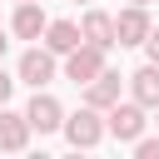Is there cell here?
<instances>
[{
    "instance_id": "cell-1",
    "label": "cell",
    "mask_w": 159,
    "mask_h": 159,
    "mask_svg": "<svg viewBox=\"0 0 159 159\" xmlns=\"http://www.w3.org/2000/svg\"><path fill=\"white\" fill-rule=\"evenodd\" d=\"M55 75H60V55L45 50V45H30L15 65V84H30V89H45Z\"/></svg>"
},
{
    "instance_id": "cell-2",
    "label": "cell",
    "mask_w": 159,
    "mask_h": 159,
    "mask_svg": "<svg viewBox=\"0 0 159 159\" xmlns=\"http://www.w3.org/2000/svg\"><path fill=\"white\" fill-rule=\"evenodd\" d=\"M144 124H149V119H144V104H139V99H124V104L114 99V104L104 109V134L119 139V144H134V139L144 134Z\"/></svg>"
},
{
    "instance_id": "cell-3",
    "label": "cell",
    "mask_w": 159,
    "mask_h": 159,
    "mask_svg": "<svg viewBox=\"0 0 159 159\" xmlns=\"http://www.w3.org/2000/svg\"><path fill=\"white\" fill-rule=\"evenodd\" d=\"M65 139H70V149H99V139H104V119H99V109L94 104H84V109H75V114H65Z\"/></svg>"
},
{
    "instance_id": "cell-4",
    "label": "cell",
    "mask_w": 159,
    "mask_h": 159,
    "mask_svg": "<svg viewBox=\"0 0 159 159\" xmlns=\"http://www.w3.org/2000/svg\"><path fill=\"white\" fill-rule=\"evenodd\" d=\"M60 60H65L60 70H65V80H70V84H89V80L104 70V50H94V45H84V40H80L70 55H60Z\"/></svg>"
},
{
    "instance_id": "cell-5",
    "label": "cell",
    "mask_w": 159,
    "mask_h": 159,
    "mask_svg": "<svg viewBox=\"0 0 159 159\" xmlns=\"http://www.w3.org/2000/svg\"><path fill=\"white\" fill-rule=\"evenodd\" d=\"M25 124H30V134H55V129L65 124L60 99H55V94H45V89H35V94H30V104H25Z\"/></svg>"
},
{
    "instance_id": "cell-6",
    "label": "cell",
    "mask_w": 159,
    "mask_h": 159,
    "mask_svg": "<svg viewBox=\"0 0 159 159\" xmlns=\"http://www.w3.org/2000/svg\"><path fill=\"white\" fill-rule=\"evenodd\" d=\"M144 35H149V10L144 5H124L114 15V45L129 50V45H144Z\"/></svg>"
},
{
    "instance_id": "cell-7",
    "label": "cell",
    "mask_w": 159,
    "mask_h": 159,
    "mask_svg": "<svg viewBox=\"0 0 159 159\" xmlns=\"http://www.w3.org/2000/svg\"><path fill=\"white\" fill-rule=\"evenodd\" d=\"M45 5L40 0H15V15H10V35L15 40H40L45 35Z\"/></svg>"
},
{
    "instance_id": "cell-8",
    "label": "cell",
    "mask_w": 159,
    "mask_h": 159,
    "mask_svg": "<svg viewBox=\"0 0 159 159\" xmlns=\"http://www.w3.org/2000/svg\"><path fill=\"white\" fill-rule=\"evenodd\" d=\"M80 40L109 55V50H114V15H104V10H94V5H89V10H84V20H80Z\"/></svg>"
},
{
    "instance_id": "cell-9",
    "label": "cell",
    "mask_w": 159,
    "mask_h": 159,
    "mask_svg": "<svg viewBox=\"0 0 159 159\" xmlns=\"http://www.w3.org/2000/svg\"><path fill=\"white\" fill-rule=\"evenodd\" d=\"M119 89H124V80H119V75H114V70L104 65V70H99V75H94V80L84 84V104H94V109L104 114V109H109V104L119 99Z\"/></svg>"
},
{
    "instance_id": "cell-10",
    "label": "cell",
    "mask_w": 159,
    "mask_h": 159,
    "mask_svg": "<svg viewBox=\"0 0 159 159\" xmlns=\"http://www.w3.org/2000/svg\"><path fill=\"white\" fill-rule=\"evenodd\" d=\"M30 144V124H25V114H15L10 104H0V149L5 154H20Z\"/></svg>"
},
{
    "instance_id": "cell-11",
    "label": "cell",
    "mask_w": 159,
    "mask_h": 159,
    "mask_svg": "<svg viewBox=\"0 0 159 159\" xmlns=\"http://www.w3.org/2000/svg\"><path fill=\"white\" fill-rule=\"evenodd\" d=\"M129 94L144 104V109H154L159 104V65L149 60V65H139L134 75H129Z\"/></svg>"
},
{
    "instance_id": "cell-12",
    "label": "cell",
    "mask_w": 159,
    "mask_h": 159,
    "mask_svg": "<svg viewBox=\"0 0 159 159\" xmlns=\"http://www.w3.org/2000/svg\"><path fill=\"white\" fill-rule=\"evenodd\" d=\"M40 45L55 50V55H70V50L80 45V25H75V20H50L45 35H40Z\"/></svg>"
},
{
    "instance_id": "cell-13",
    "label": "cell",
    "mask_w": 159,
    "mask_h": 159,
    "mask_svg": "<svg viewBox=\"0 0 159 159\" xmlns=\"http://www.w3.org/2000/svg\"><path fill=\"white\" fill-rule=\"evenodd\" d=\"M134 159H159V134H139L134 139Z\"/></svg>"
},
{
    "instance_id": "cell-14",
    "label": "cell",
    "mask_w": 159,
    "mask_h": 159,
    "mask_svg": "<svg viewBox=\"0 0 159 159\" xmlns=\"http://www.w3.org/2000/svg\"><path fill=\"white\" fill-rule=\"evenodd\" d=\"M10 94H15V75L0 65V104H10Z\"/></svg>"
},
{
    "instance_id": "cell-15",
    "label": "cell",
    "mask_w": 159,
    "mask_h": 159,
    "mask_svg": "<svg viewBox=\"0 0 159 159\" xmlns=\"http://www.w3.org/2000/svg\"><path fill=\"white\" fill-rule=\"evenodd\" d=\"M144 50H149V60L159 65V25H149V35H144Z\"/></svg>"
},
{
    "instance_id": "cell-16",
    "label": "cell",
    "mask_w": 159,
    "mask_h": 159,
    "mask_svg": "<svg viewBox=\"0 0 159 159\" xmlns=\"http://www.w3.org/2000/svg\"><path fill=\"white\" fill-rule=\"evenodd\" d=\"M5 50H10V30H0V60H5Z\"/></svg>"
},
{
    "instance_id": "cell-17",
    "label": "cell",
    "mask_w": 159,
    "mask_h": 159,
    "mask_svg": "<svg viewBox=\"0 0 159 159\" xmlns=\"http://www.w3.org/2000/svg\"><path fill=\"white\" fill-rule=\"evenodd\" d=\"M129 5H149V0H129Z\"/></svg>"
},
{
    "instance_id": "cell-18",
    "label": "cell",
    "mask_w": 159,
    "mask_h": 159,
    "mask_svg": "<svg viewBox=\"0 0 159 159\" xmlns=\"http://www.w3.org/2000/svg\"><path fill=\"white\" fill-rule=\"evenodd\" d=\"M80 5H89V0H80Z\"/></svg>"
},
{
    "instance_id": "cell-19",
    "label": "cell",
    "mask_w": 159,
    "mask_h": 159,
    "mask_svg": "<svg viewBox=\"0 0 159 159\" xmlns=\"http://www.w3.org/2000/svg\"><path fill=\"white\" fill-rule=\"evenodd\" d=\"M154 109H159V104H154ZM154 124H159V119H154Z\"/></svg>"
}]
</instances>
